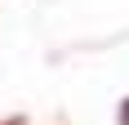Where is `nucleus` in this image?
<instances>
[{
  "label": "nucleus",
  "mask_w": 129,
  "mask_h": 125,
  "mask_svg": "<svg viewBox=\"0 0 129 125\" xmlns=\"http://www.w3.org/2000/svg\"><path fill=\"white\" fill-rule=\"evenodd\" d=\"M116 125H129V98L120 103V116H116Z\"/></svg>",
  "instance_id": "obj_1"
}]
</instances>
